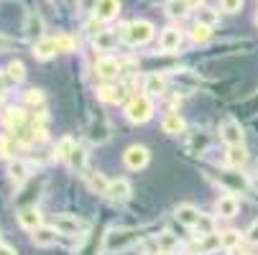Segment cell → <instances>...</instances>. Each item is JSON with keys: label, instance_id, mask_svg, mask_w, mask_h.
<instances>
[{"label": "cell", "instance_id": "cell-4", "mask_svg": "<svg viewBox=\"0 0 258 255\" xmlns=\"http://www.w3.org/2000/svg\"><path fill=\"white\" fill-rule=\"evenodd\" d=\"M176 220H179L184 227H202V230H205L202 235L212 232V220L202 217L192 204H181V207H176Z\"/></svg>", "mask_w": 258, "mask_h": 255}, {"label": "cell", "instance_id": "cell-14", "mask_svg": "<svg viewBox=\"0 0 258 255\" xmlns=\"http://www.w3.org/2000/svg\"><path fill=\"white\" fill-rule=\"evenodd\" d=\"M159 46L166 54L179 51V46H181V31L179 28H164L161 31V39H159Z\"/></svg>", "mask_w": 258, "mask_h": 255}, {"label": "cell", "instance_id": "cell-7", "mask_svg": "<svg viewBox=\"0 0 258 255\" xmlns=\"http://www.w3.org/2000/svg\"><path fill=\"white\" fill-rule=\"evenodd\" d=\"M87 138L95 143V145H102L110 140V123L102 118V115H92L90 125H87Z\"/></svg>", "mask_w": 258, "mask_h": 255}, {"label": "cell", "instance_id": "cell-22", "mask_svg": "<svg viewBox=\"0 0 258 255\" xmlns=\"http://www.w3.org/2000/svg\"><path fill=\"white\" fill-rule=\"evenodd\" d=\"M85 181H87V187H90L95 194H105V197H107L110 181H107L102 174H97V171H87V174H85Z\"/></svg>", "mask_w": 258, "mask_h": 255}, {"label": "cell", "instance_id": "cell-3", "mask_svg": "<svg viewBox=\"0 0 258 255\" xmlns=\"http://www.w3.org/2000/svg\"><path fill=\"white\" fill-rule=\"evenodd\" d=\"M125 118L136 125H143L154 118V102L149 95H136L131 97V102L125 105Z\"/></svg>", "mask_w": 258, "mask_h": 255}, {"label": "cell", "instance_id": "cell-43", "mask_svg": "<svg viewBox=\"0 0 258 255\" xmlns=\"http://www.w3.org/2000/svg\"><path fill=\"white\" fill-rule=\"evenodd\" d=\"M187 3H189V6H192V8H200V6H202V3H205V0H187Z\"/></svg>", "mask_w": 258, "mask_h": 255}, {"label": "cell", "instance_id": "cell-42", "mask_svg": "<svg viewBox=\"0 0 258 255\" xmlns=\"http://www.w3.org/2000/svg\"><path fill=\"white\" fill-rule=\"evenodd\" d=\"M0 255H18V252H16V247H11V245H0Z\"/></svg>", "mask_w": 258, "mask_h": 255}, {"label": "cell", "instance_id": "cell-29", "mask_svg": "<svg viewBox=\"0 0 258 255\" xmlns=\"http://www.w3.org/2000/svg\"><path fill=\"white\" fill-rule=\"evenodd\" d=\"M228 163L233 166V168H240L245 161H248V153H245V148L243 145H228Z\"/></svg>", "mask_w": 258, "mask_h": 255}, {"label": "cell", "instance_id": "cell-16", "mask_svg": "<svg viewBox=\"0 0 258 255\" xmlns=\"http://www.w3.org/2000/svg\"><path fill=\"white\" fill-rule=\"evenodd\" d=\"M210 143H212V135L210 133H192L189 135V140H187V153H192V156H197V153H205L207 148H210Z\"/></svg>", "mask_w": 258, "mask_h": 255}, {"label": "cell", "instance_id": "cell-28", "mask_svg": "<svg viewBox=\"0 0 258 255\" xmlns=\"http://www.w3.org/2000/svg\"><path fill=\"white\" fill-rule=\"evenodd\" d=\"M123 92H125V90H120V87L102 84V87L97 90V97H100V100H105V102H115V105H118V102H123V97H125Z\"/></svg>", "mask_w": 258, "mask_h": 255}, {"label": "cell", "instance_id": "cell-38", "mask_svg": "<svg viewBox=\"0 0 258 255\" xmlns=\"http://www.w3.org/2000/svg\"><path fill=\"white\" fill-rule=\"evenodd\" d=\"M223 181H225L228 187H238V189L243 187V189H245V179L238 176V174H228V176H223Z\"/></svg>", "mask_w": 258, "mask_h": 255}, {"label": "cell", "instance_id": "cell-30", "mask_svg": "<svg viewBox=\"0 0 258 255\" xmlns=\"http://www.w3.org/2000/svg\"><path fill=\"white\" fill-rule=\"evenodd\" d=\"M189 3L187 0H166V13L171 16V18H184L189 13Z\"/></svg>", "mask_w": 258, "mask_h": 255}, {"label": "cell", "instance_id": "cell-32", "mask_svg": "<svg viewBox=\"0 0 258 255\" xmlns=\"http://www.w3.org/2000/svg\"><path fill=\"white\" fill-rule=\"evenodd\" d=\"M192 41L195 44H205L210 36H212V26H205V23H195V28H192Z\"/></svg>", "mask_w": 258, "mask_h": 255}, {"label": "cell", "instance_id": "cell-6", "mask_svg": "<svg viewBox=\"0 0 258 255\" xmlns=\"http://www.w3.org/2000/svg\"><path fill=\"white\" fill-rule=\"evenodd\" d=\"M149 158H151V153H149V148H146V145H131V148L123 153V163H125L131 171L146 168V166H149Z\"/></svg>", "mask_w": 258, "mask_h": 255}, {"label": "cell", "instance_id": "cell-18", "mask_svg": "<svg viewBox=\"0 0 258 255\" xmlns=\"http://www.w3.org/2000/svg\"><path fill=\"white\" fill-rule=\"evenodd\" d=\"M133 194L131 184L125 179H115V181H110V189H107V197L113 199V202H128Z\"/></svg>", "mask_w": 258, "mask_h": 255}, {"label": "cell", "instance_id": "cell-13", "mask_svg": "<svg viewBox=\"0 0 258 255\" xmlns=\"http://www.w3.org/2000/svg\"><path fill=\"white\" fill-rule=\"evenodd\" d=\"M18 225H21L23 230H28V232H36L39 227H44V225H41V212L36 209V207H23V209L18 212Z\"/></svg>", "mask_w": 258, "mask_h": 255}, {"label": "cell", "instance_id": "cell-25", "mask_svg": "<svg viewBox=\"0 0 258 255\" xmlns=\"http://www.w3.org/2000/svg\"><path fill=\"white\" fill-rule=\"evenodd\" d=\"M67 166L75 171V174H85V166H87V151L82 148V145H77L75 153L67 158Z\"/></svg>", "mask_w": 258, "mask_h": 255}, {"label": "cell", "instance_id": "cell-9", "mask_svg": "<svg viewBox=\"0 0 258 255\" xmlns=\"http://www.w3.org/2000/svg\"><path fill=\"white\" fill-rule=\"evenodd\" d=\"M95 74H97L100 79H105V82L115 79V77L120 74V61H118L115 56H100V59L95 61Z\"/></svg>", "mask_w": 258, "mask_h": 255}, {"label": "cell", "instance_id": "cell-23", "mask_svg": "<svg viewBox=\"0 0 258 255\" xmlns=\"http://www.w3.org/2000/svg\"><path fill=\"white\" fill-rule=\"evenodd\" d=\"M54 54H56V41L54 39H41V41L33 44V56L39 59V61H46Z\"/></svg>", "mask_w": 258, "mask_h": 255}, {"label": "cell", "instance_id": "cell-41", "mask_svg": "<svg viewBox=\"0 0 258 255\" xmlns=\"http://www.w3.org/2000/svg\"><path fill=\"white\" fill-rule=\"evenodd\" d=\"M13 46V41L8 39V36H3V33H0V51H8Z\"/></svg>", "mask_w": 258, "mask_h": 255}, {"label": "cell", "instance_id": "cell-31", "mask_svg": "<svg viewBox=\"0 0 258 255\" xmlns=\"http://www.w3.org/2000/svg\"><path fill=\"white\" fill-rule=\"evenodd\" d=\"M75 148H77V140L67 135V138H61V140L56 143V156H59L61 161H67L72 153H75Z\"/></svg>", "mask_w": 258, "mask_h": 255}, {"label": "cell", "instance_id": "cell-11", "mask_svg": "<svg viewBox=\"0 0 258 255\" xmlns=\"http://www.w3.org/2000/svg\"><path fill=\"white\" fill-rule=\"evenodd\" d=\"M64 242V235L54 227V225H44L33 232V245H39V247H49V245H59Z\"/></svg>", "mask_w": 258, "mask_h": 255}, {"label": "cell", "instance_id": "cell-15", "mask_svg": "<svg viewBox=\"0 0 258 255\" xmlns=\"http://www.w3.org/2000/svg\"><path fill=\"white\" fill-rule=\"evenodd\" d=\"M166 87H169V77H164V74H149L143 82V92L151 97H161L166 92Z\"/></svg>", "mask_w": 258, "mask_h": 255}, {"label": "cell", "instance_id": "cell-10", "mask_svg": "<svg viewBox=\"0 0 258 255\" xmlns=\"http://www.w3.org/2000/svg\"><path fill=\"white\" fill-rule=\"evenodd\" d=\"M220 138H223L228 145H243L245 133H243V128L235 118H228L223 125H220Z\"/></svg>", "mask_w": 258, "mask_h": 255}, {"label": "cell", "instance_id": "cell-33", "mask_svg": "<svg viewBox=\"0 0 258 255\" xmlns=\"http://www.w3.org/2000/svg\"><path fill=\"white\" fill-rule=\"evenodd\" d=\"M220 242H223V247H225V250H235V247L240 245V232L228 230V232L220 235Z\"/></svg>", "mask_w": 258, "mask_h": 255}, {"label": "cell", "instance_id": "cell-19", "mask_svg": "<svg viewBox=\"0 0 258 255\" xmlns=\"http://www.w3.org/2000/svg\"><path fill=\"white\" fill-rule=\"evenodd\" d=\"M215 209H217V214H220V217H228V220H230V217H235V214H238L240 204H238V199H235L233 194H223V197L217 199Z\"/></svg>", "mask_w": 258, "mask_h": 255}, {"label": "cell", "instance_id": "cell-12", "mask_svg": "<svg viewBox=\"0 0 258 255\" xmlns=\"http://www.w3.org/2000/svg\"><path fill=\"white\" fill-rule=\"evenodd\" d=\"M23 33H26V39H36V41H41V39H44V18L36 13V11L26 13Z\"/></svg>", "mask_w": 258, "mask_h": 255}, {"label": "cell", "instance_id": "cell-27", "mask_svg": "<svg viewBox=\"0 0 258 255\" xmlns=\"http://www.w3.org/2000/svg\"><path fill=\"white\" fill-rule=\"evenodd\" d=\"M3 123H6L8 128L18 130V128L26 125V113L18 110V107H11V110H6V115H3Z\"/></svg>", "mask_w": 258, "mask_h": 255}, {"label": "cell", "instance_id": "cell-8", "mask_svg": "<svg viewBox=\"0 0 258 255\" xmlns=\"http://www.w3.org/2000/svg\"><path fill=\"white\" fill-rule=\"evenodd\" d=\"M118 13H120V0H95V8H92L95 21L107 23V21L118 18Z\"/></svg>", "mask_w": 258, "mask_h": 255}, {"label": "cell", "instance_id": "cell-1", "mask_svg": "<svg viewBox=\"0 0 258 255\" xmlns=\"http://www.w3.org/2000/svg\"><path fill=\"white\" fill-rule=\"evenodd\" d=\"M141 240H143V230H138V227H115V230H107L105 232V240H102V252L105 255L123 252V250L133 247Z\"/></svg>", "mask_w": 258, "mask_h": 255}, {"label": "cell", "instance_id": "cell-39", "mask_svg": "<svg viewBox=\"0 0 258 255\" xmlns=\"http://www.w3.org/2000/svg\"><path fill=\"white\" fill-rule=\"evenodd\" d=\"M243 8V0H223V11L225 13H238Z\"/></svg>", "mask_w": 258, "mask_h": 255}, {"label": "cell", "instance_id": "cell-34", "mask_svg": "<svg viewBox=\"0 0 258 255\" xmlns=\"http://www.w3.org/2000/svg\"><path fill=\"white\" fill-rule=\"evenodd\" d=\"M56 51H75V46H77V41L72 39V36H67V33H61V36H56Z\"/></svg>", "mask_w": 258, "mask_h": 255}, {"label": "cell", "instance_id": "cell-37", "mask_svg": "<svg viewBox=\"0 0 258 255\" xmlns=\"http://www.w3.org/2000/svg\"><path fill=\"white\" fill-rule=\"evenodd\" d=\"M215 21H217V13L210 11V8H202L200 16H197V23H205V26H212Z\"/></svg>", "mask_w": 258, "mask_h": 255}, {"label": "cell", "instance_id": "cell-40", "mask_svg": "<svg viewBox=\"0 0 258 255\" xmlns=\"http://www.w3.org/2000/svg\"><path fill=\"white\" fill-rule=\"evenodd\" d=\"M245 240H248L250 245H258V222H253V225L248 227V232H245Z\"/></svg>", "mask_w": 258, "mask_h": 255}, {"label": "cell", "instance_id": "cell-36", "mask_svg": "<svg viewBox=\"0 0 258 255\" xmlns=\"http://www.w3.org/2000/svg\"><path fill=\"white\" fill-rule=\"evenodd\" d=\"M26 105H31V107H36V105H44V92L41 90H28L26 92Z\"/></svg>", "mask_w": 258, "mask_h": 255}, {"label": "cell", "instance_id": "cell-35", "mask_svg": "<svg viewBox=\"0 0 258 255\" xmlns=\"http://www.w3.org/2000/svg\"><path fill=\"white\" fill-rule=\"evenodd\" d=\"M0 156H3V158L16 156V143H13L8 135H0Z\"/></svg>", "mask_w": 258, "mask_h": 255}, {"label": "cell", "instance_id": "cell-2", "mask_svg": "<svg viewBox=\"0 0 258 255\" xmlns=\"http://www.w3.org/2000/svg\"><path fill=\"white\" fill-rule=\"evenodd\" d=\"M120 39L131 46H143L154 39V23L149 21H131L120 28Z\"/></svg>", "mask_w": 258, "mask_h": 255}, {"label": "cell", "instance_id": "cell-21", "mask_svg": "<svg viewBox=\"0 0 258 255\" xmlns=\"http://www.w3.org/2000/svg\"><path fill=\"white\" fill-rule=\"evenodd\" d=\"M28 176H31V174H28V163H23V161H11V163H8V179L13 181L16 187L26 184Z\"/></svg>", "mask_w": 258, "mask_h": 255}, {"label": "cell", "instance_id": "cell-5", "mask_svg": "<svg viewBox=\"0 0 258 255\" xmlns=\"http://www.w3.org/2000/svg\"><path fill=\"white\" fill-rule=\"evenodd\" d=\"M61 235H85L90 230V225L85 220H80V217L75 214H56L54 217V222H51Z\"/></svg>", "mask_w": 258, "mask_h": 255}, {"label": "cell", "instance_id": "cell-44", "mask_svg": "<svg viewBox=\"0 0 258 255\" xmlns=\"http://www.w3.org/2000/svg\"><path fill=\"white\" fill-rule=\"evenodd\" d=\"M0 245H3V242H0Z\"/></svg>", "mask_w": 258, "mask_h": 255}, {"label": "cell", "instance_id": "cell-20", "mask_svg": "<svg viewBox=\"0 0 258 255\" xmlns=\"http://www.w3.org/2000/svg\"><path fill=\"white\" fill-rule=\"evenodd\" d=\"M161 128H164V133L166 135H179V133H184V128H187V125H184V118L179 115V113H166L164 115V120H161Z\"/></svg>", "mask_w": 258, "mask_h": 255}, {"label": "cell", "instance_id": "cell-24", "mask_svg": "<svg viewBox=\"0 0 258 255\" xmlns=\"http://www.w3.org/2000/svg\"><path fill=\"white\" fill-rule=\"evenodd\" d=\"M118 44V36L113 33V31H100L95 39H92V46L97 49V51H110Z\"/></svg>", "mask_w": 258, "mask_h": 255}, {"label": "cell", "instance_id": "cell-17", "mask_svg": "<svg viewBox=\"0 0 258 255\" xmlns=\"http://www.w3.org/2000/svg\"><path fill=\"white\" fill-rule=\"evenodd\" d=\"M217 247H223V242H220V235H217V232L200 235V240L195 242V252H197V255H210V252H215Z\"/></svg>", "mask_w": 258, "mask_h": 255}, {"label": "cell", "instance_id": "cell-26", "mask_svg": "<svg viewBox=\"0 0 258 255\" xmlns=\"http://www.w3.org/2000/svg\"><path fill=\"white\" fill-rule=\"evenodd\" d=\"M23 77H26V66H23V61H11L8 66H6V82L8 84H21L23 82Z\"/></svg>", "mask_w": 258, "mask_h": 255}]
</instances>
